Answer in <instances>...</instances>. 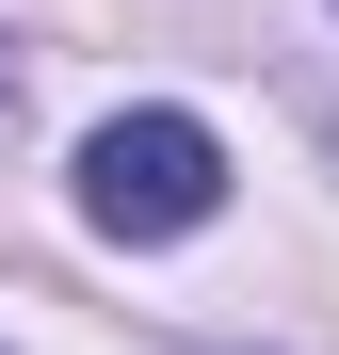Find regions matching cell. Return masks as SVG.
<instances>
[{"mask_svg": "<svg viewBox=\"0 0 339 355\" xmlns=\"http://www.w3.org/2000/svg\"><path fill=\"white\" fill-rule=\"evenodd\" d=\"M81 210L113 226V243H194V226L226 210V146L194 130V113H113V130L81 146Z\"/></svg>", "mask_w": 339, "mask_h": 355, "instance_id": "cell-1", "label": "cell"}]
</instances>
